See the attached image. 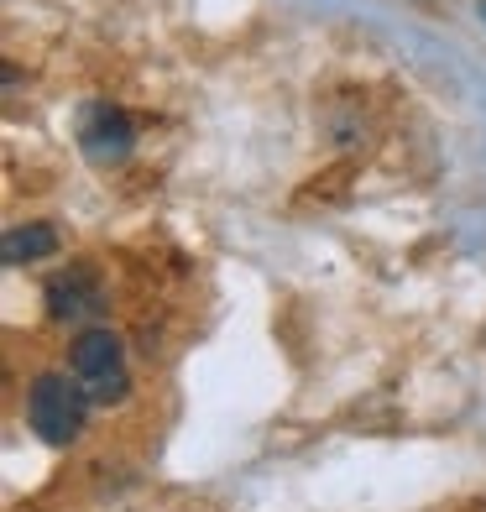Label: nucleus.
I'll use <instances>...</instances> for the list:
<instances>
[{"label":"nucleus","mask_w":486,"mask_h":512,"mask_svg":"<svg viewBox=\"0 0 486 512\" xmlns=\"http://www.w3.org/2000/svg\"><path fill=\"white\" fill-rule=\"evenodd\" d=\"M84 418H89V392L63 371H37L27 387V424L42 445L68 450L84 434Z\"/></svg>","instance_id":"nucleus-1"},{"label":"nucleus","mask_w":486,"mask_h":512,"mask_svg":"<svg viewBox=\"0 0 486 512\" xmlns=\"http://www.w3.org/2000/svg\"><path fill=\"white\" fill-rule=\"evenodd\" d=\"M68 361H74V382L89 392V403H121L126 398V356L121 340H115L110 324H84L68 345Z\"/></svg>","instance_id":"nucleus-2"},{"label":"nucleus","mask_w":486,"mask_h":512,"mask_svg":"<svg viewBox=\"0 0 486 512\" xmlns=\"http://www.w3.org/2000/svg\"><path fill=\"white\" fill-rule=\"evenodd\" d=\"M42 304H48L53 324H84V319L100 314L105 283H100V272L89 262H74V267H63V272H53L48 283H42Z\"/></svg>","instance_id":"nucleus-3"},{"label":"nucleus","mask_w":486,"mask_h":512,"mask_svg":"<svg viewBox=\"0 0 486 512\" xmlns=\"http://www.w3.org/2000/svg\"><path fill=\"white\" fill-rule=\"evenodd\" d=\"M79 147L95 157V162H121L131 152V121H126V110H115V105H84Z\"/></svg>","instance_id":"nucleus-4"},{"label":"nucleus","mask_w":486,"mask_h":512,"mask_svg":"<svg viewBox=\"0 0 486 512\" xmlns=\"http://www.w3.org/2000/svg\"><path fill=\"white\" fill-rule=\"evenodd\" d=\"M58 246V230L48 225V220H32V225H16V230H6V267H21V262H42Z\"/></svg>","instance_id":"nucleus-5"},{"label":"nucleus","mask_w":486,"mask_h":512,"mask_svg":"<svg viewBox=\"0 0 486 512\" xmlns=\"http://www.w3.org/2000/svg\"><path fill=\"white\" fill-rule=\"evenodd\" d=\"M481 16H486V0H481Z\"/></svg>","instance_id":"nucleus-6"}]
</instances>
